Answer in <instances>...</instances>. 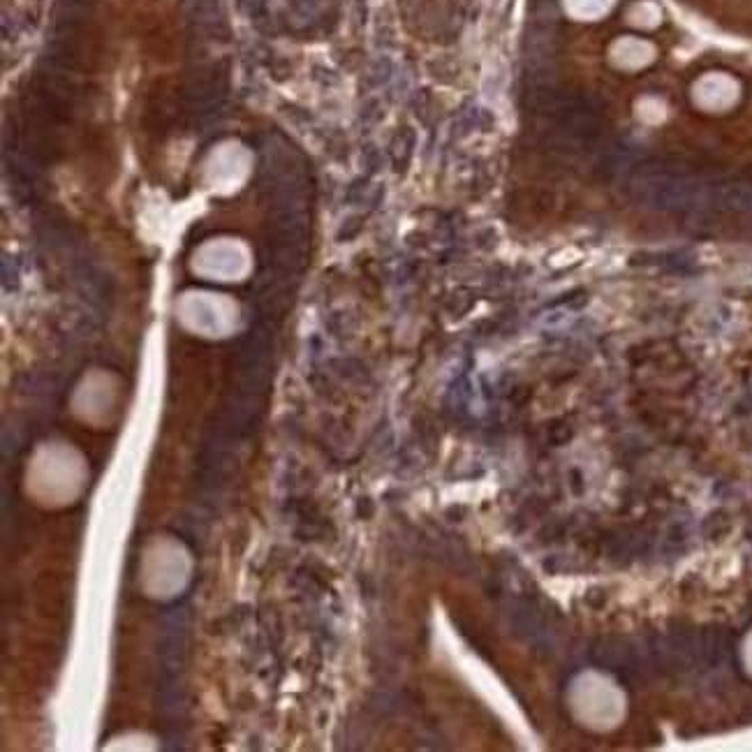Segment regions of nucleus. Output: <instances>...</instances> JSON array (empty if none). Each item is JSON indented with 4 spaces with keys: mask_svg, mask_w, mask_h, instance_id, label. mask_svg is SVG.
<instances>
[{
    "mask_svg": "<svg viewBox=\"0 0 752 752\" xmlns=\"http://www.w3.org/2000/svg\"><path fill=\"white\" fill-rule=\"evenodd\" d=\"M736 98V83L725 74H711L697 83V100L704 107H729Z\"/></svg>",
    "mask_w": 752,
    "mask_h": 752,
    "instance_id": "obj_1",
    "label": "nucleus"
}]
</instances>
